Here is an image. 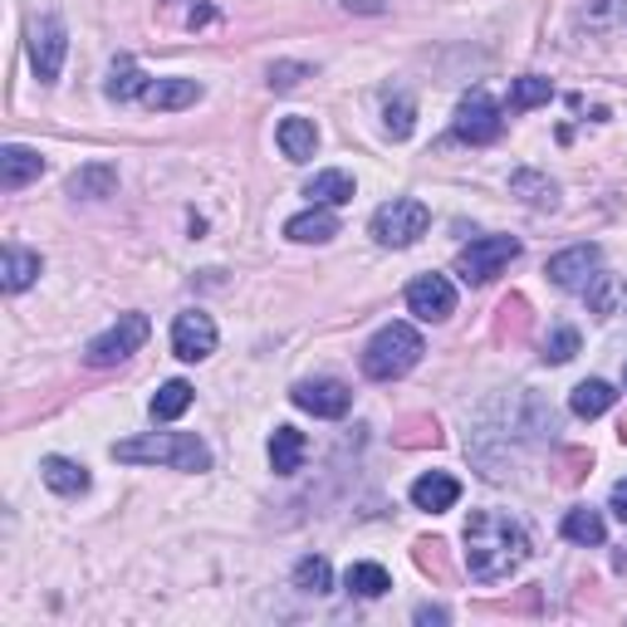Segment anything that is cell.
<instances>
[{
  "label": "cell",
  "instance_id": "36",
  "mask_svg": "<svg viewBox=\"0 0 627 627\" xmlns=\"http://www.w3.org/2000/svg\"><path fill=\"white\" fill-rule=\"evenodd\" d=\"M417 623H447V608H417Z\"/></svg>",
  "mask_w": 627,
  "mask_h": 627
},
{
  "label": "cell",
  "instance_id": "20",
  "mask_svg": "<svg viewBox=\"0 0 627 627\" xmlns=\"http://www.w3.org/2000/svg\"><path fill=\"white\" fill-rule=\"evenodd\" d=\"M40 275V255L35 250H25V245H6V255H0V284H6L10 294H20V290H30Z\"/></svg>",
  "mask_w": 627,
  "mask_h": 627
},
{
  "label": "cell",
  "instance_id": "2",
  "mask_svg": "<svg viewBox=\"0 0 627 627\" xmlns=\"http://www.w3.org/2000/svg\"><path fill=\"white\" fill-rule=\"evenodd\" d=\"M113 461L123 466H173V471H211V447L197 431H147L113 447Z\"/></svg>",
  "mask_w": 627,
  "mask_h": 627
},
{
  "label": "cell",
  "instance_id": "17",
  "mask_svg": "<svg viewBox=\"0 0 627 627\" xmlns=\"http://www.w3.org/2000/svg\"><path fill=\"white\" fill-rule=\"evenodd\" d=\"M147 84H153V79H147L143 70H138V60H133V54H118V60H113V74H108V98L113 104H138V98L147 94Z\"/></svg>",
  "mask_w": 627,
  "mask_h": 627
},
{
  "label": "cell",
  "instance_id": "9",
  "mask_svg": "<svg viewBox=\"0 0 627 627\" xmlns=\"http://www.w3.org/2000/svg\"><path fill=\"white\" fill-rule=\"evenodd\" d=\"M407 310H412L421 324H441V318L456 314V290L447 275H417L407 284Z\"/></svg>",
  "mask_w": 627,
  "mask_h": 627
},
{
  "label": "cell",
  "instance_id": "35",
  "mask_svg": "<svg viewBox=\"0 0 627 627\" xmlns=\"http://www.w3.org/2000/svg\"><path fill=\"white\" fill-rule=\"evenodd\" d=\"M608 505H613V515H618V520H627V481H618V485H613Z\"/></svg>",
  "mask_w": 627,
  "mask_h": 627
},
{
  "label": "cell",
  "instance_id": "27",
  "mask_svg": "<svg viewBox=\"0 0 627 627\" xmlns=\"http://www.w3.org/2000/svg\"><path fill=\"white\" fill-rule=\"evenodd\" d=\"M613 403H618V393H613V387L603 383V378L578 383V387H574V397H568V407H574V417H588V421H593V417H603Z\"/></svg>",
  "mask_w": 627,
  "mask_h": 627
},
{
  "label": "cell",
  "instance_id": "6",
  "mask_svg": "<svg viewBox=\"0 0 627 627\" xmlns=\"http://www.w3.org/2000/svg\"><path fill=\"white\" fill-rule=\"evenodd\" d=\"M510 260H520L515 236H481V241H471L461 255H456V275L466 284H490Z\"/></svg>",
  "mask_w": 627,
  "mask_h": 627
},
{
  "label": "cell",
  "instance_id": "7",
  "mask_svg": "<svg viewBox=\"0 0 627 627\" xmlns=\"http://www.w3.org/2000/svg\"><path fill=\"white\" fill-rule=\"evenodd\" d=\"M500 128H505V118H500V104L490 94H466L461 98V108H456V118H451V133L461 143H495L500 138Z\"/></svg>",
  "mask_w": 627,
  "mask_h": 627
},
{
  "label": "cell",
  "instance_id": "12",
  "mask_svg": "<svg viewBox=\"0 0 627 627\" xmlns=\"http://www.w3.org/2000/svg\"><path fill=\"white\" fill-rule=\"evenodd\" d=\"M598 245H568L550 260V280L558 290H588V280L598 275Z\"/></svg>",
  "mask_w": 627,
  "mask_h": 627
},
{
  "label": "cell",
  "instance_id": "31",
  "mask_svg": "<svg viewBox=\"0 0 627 627\" xmlns=\"http://www.w3.org/2000/svg\"><path fill=\"white\" fill-rule=\"evenodd\" d=\"M383 128H387V138H393V143L412 138V128H417V104H412V98H407V94L387 98V108H383Z\"/></svg>",
  "mask_w": 627,
  "mask_h": 627
},
{
  "label": "cell",
  "instance_id": "32",
  "mask_svg": "<svg viewBox=\"0 0 627 627\" xmlns=\"http://www.w3.org/2000/svg\"><path fill=\"white\" fill-rule=\"evenodd\" d=\"M294 588L300 593H328L334 588V568H328V558L304 554L300 564H294Z\"/></svg>",
  "mask_w": 627,
  "mask_h": 627
},
{
  "label": "cell",
  "instance_id": "14",
  "mask_svg": "<svg viewBox=\"0 0 627 627\" xmlns=\"http://www.w3.org/2000/svg\"><path fill=\"white\" fill-rule=\"evenodd\" d=\"M284 236L300 241V245H324V241H334L338 236V216H334V207H310V211H300V216L284 221Z\"/></svg>",
  "mask_w": 627,
  "mask_h": 627
},
{
  "label": "cell",
  "instance_id": "8",
  "mask_svg": "<svg viewBox=\"0 0 627 627\" xmlns=\"http://www.w3.org/2000/svg\"><path fill=\"white\" fill-rule=\"evenodd\" d=\"M64 54H70V35H64V20L60 15H44L30 30V64H35L40 84H54L64 70Z\"/></svg>",
  "mask_w": 627,
  "mask_h": 627
},
{
  "label": "cell",
  "instance_id": "30",
  "mask_svg": "<svg viewBox=\"0 0 627 627\" xmlns=\"http://www.w3.org/2000/svg\"><path fill=\"white\" fill-rule=\"evenodd\" d=\"M554 98V84L550 79H540V74H524L510 84V113H530V108H540V104H550Z\"/></svg>",
  "mask_w": 627,
  "mask_h": 627
},
{
  "label": "cell",
  "instance_id": "37",
  "mask_svg": "<svg viewBox=\"0 0 627 627\" xmlns=\"http://www.w3.org/2000/svg\"><path fill=\"white\" fill-rule=\"evenodd\" d=\"M613 564H618V568H623V574H627V554H618V558H613Z\"/></svg>",
  "mask_w": 627,
  "mask_h": 627
},
{
  "label": "cell",
  "instance_id": "25",
  "mask_svg": "<svg viewBox=\"0 0 627 627\" xmlns=\"http://www.w3.org/2000/svg\"><path fill=\"white\" fill-rule=\"evenodd\" d=\"M584 294H588V310L598 314V318H608V314H618V310H623V300H627V280H623V275H593Z\"/></svg>",
  "mask_w": 627,
  "mask_h": 627
},
{
  "label": "cell",
  "instance_id": "4",
  "mask_svg": "<svg viewBox=\"0 0 627 627\" xmlns=\"http://www.w3.org/2000/svg\"><path fill=\"white\" fill-rule=\"evenodd\" d=\"M427 226H431L427 201H417V197H393L387 207L373 211V241H378V245H393V250H407V245H417L421 236H427Z\"/></svg>",
  "mask_w": 627,
  "mask_h": 627
},
{
  "label": "cell",
  "instance_id": "15",
  "mask_svg": "<svg viewBox=\"0 0 627 627\" xmlns=\"http://www.w3.org/2000/svg\"><path fill=\"white\" fill-rule=\"evenodd\" d=\"M35 177H44V157L35 153V147H20V143L0 147V187L20 191L25 181H35Z\"/></svg>",
  "mask_w": 627,
  "mask_h": 627
},
{
  "label": "cell",
  "instance_id": "19",
  "mask_svg": "<svg viewBox=\"0 0 627 627\" xmlns=\"http://www.w3.org/2000/svg\"><path fill=\"white\" fill-rule=\"evenodd\" d=\"M40 476H44V485H50L54 495H84L88 490V471L79 461H70V456H44Z\"/></svg>",
  "mask_w": 627,
  "mask_h": 627
},
{
  "label": "cell",
  "instance_id": "26",
  "mask_svg": "<svg viewBox=\"0 0 627 627\" xmlns=\"http://www.w3.org/2000/svg\"><path fill=\"white\" fill-rule=\"evenodd\" d=\"M558 530H564V540L584 544V550H588V544H603V540H608V524H603V515H598V510H588V505L568 510Z\"/></svg>",
  "mask_w": 627,
  "mask_h": 627
},
{
  "label": "cell",
  "instance_id": "5",
  "mask_svg": "<svg viewBox=\"0 0 627 627\" xmlns=\"http://www.w3.org/2000/svg\"><path fill=\"white\" fill-rule=\"evenodd\" d=\"M147 334H153L147 314H118V324L104 328L98 338H88V348H84L88 368H113V363L133 358V353H138V348L147 344Z\"/></svg>",
  "mask_w": 627,
  "mask_h": 627
},
{
  "label": "cell",
  "instance_id": "13",
  "mask_svg": "<svg viewBox=\"0 0 627 627\" xmlns=\"http://www.w3.org/2000/svg\"><path fill=\"white\" fill-rule=\"evenodd\" d=\"M456 500H461V481L447 471H427L412 481V505L427 510V515H441V510H451Z\"/></svg>",
  "mask_w": 627,
  "mask_h": 627
},
{
  "label": "cell",
  "instance_id": "28",
  "mask_svg": "<svg viewBox=\"0 0 627 627\" xmlns=\"http://www.w3.org/2000/svg\"><path fill=\"white\" fill-rule=\"evenodd\" d=\"M191 397H197V387L191 383H181V378L163 383L157 387V397H153V421H177L191 407Z\"/></svg>",
  "mask_w": 627,
  "mask_h": 627
},
{
  "label": "cell",
  "instance_id": "33",
  "mask_svg": "<svg viewBox=\"0 0 627 627\" xmlns=\"http://www.w3.org/2000/svg\"><path fill=\"white\" fill-rule=\"evenodd\" d=\"M574 353H578V328L558 324L554 334L544 338V353H540V358H544V363H568V358H574Z\"/></svg>",
  "mask_w": 627,
  "mask_h": 627
},
{
  "label": "cell",
  "instance_id": "11",
  "mask_svg": "<svg viewBox=\"0 0 627 627\" xmlns=\"http://www.w3.org/2000/svg\"><path fill=\"white\" fill-rule=\"evenodd\" d=\"M290 403L300 407V412H314V417H344L353 407V393L338 378H314V383H294Z\"/></svg>",
  "mask_w": 627,
  "mask_h": 627
},
{
  "label": "cell",
  "instance_id": "10",
  "mask_svg": "<svg viewBox=\"0 0 627 627\" xmlns=\"http://www.w3.org/2000/svg\"><path fill=\"white\" fill-rule=\"evenodd\" d=\"M173 353H177L181 363L211 358V353H216V324H211V314H201V310L177 314L173 318Z\"/></svg>",
  "mask_w": 627,
  "mask_h": 627
},
{
  "label": "cell",
  "instance_id": "21",
  "mask_svg": "<svg viewBox=\"0 0 627 627\" xmlns=\"http://www.w3.org/2000/svg\"><path fill=\"white\" fill-rule=\"evenodd\" d=\"M510 197H520L524 207H534V211H554L558 207V187L544 173H530V167H520V173L510 177Z\"/></svg>",
  "mask_w": 627,
  "mask_h": 627
},
{
  "label": "cell",
  "instance_id": "1",
  "mask_svg": "<svg viewBox=\"0 0 627 627\" xmlns=\"http://www.w3.org/2000/svg\"><path fill=\"white\" fill-rule=\"evenodd\" d=\"M530 554L534 544L520 520H510L505 510H471V520H466V568H471L476 584H500Z\"/></svg>",
  "mask_w": 627,
  "mask_h": 627
},
{
  "label": "cell",
  "instance_id": "22",
  "mask_svg": "<svg viewBox=\"0 0 627 627\" xmlns=\"http://www.w3.org/2000/svg\"><path fill=\"white\" fill-rule=\"evenodd\" d=\"M113 191H118V167H108V163H88L70 177V197L104 201V197H113Z\"/></svg>",
  "mask_w": 627,
  "mask_h": 627
},
{
  "label": "cell",
  "instance_id": "29",
  "mask_svg": "<svg viewBox=\"0 0 627 627\" xmlns=\"http://www.w3.org/2000/svg\"><path fill=\"white\" fill-rule=\"evenodd\" d=\"M344 588L353 593V598H383V593L393 588V578H387L383 564H353L344 574Z\"/></svg>",
  "mask_w": 627,
  "mask_h": 627
},
{
  "label": "cell",
  "instance_id": "3",
  "mask_svg": "<svg viewBox=\"0 0 627 627\" xmlns=\"http://www.w3.org/2000/svg\"><path fill=\"white\" fill-rule=\"evenodd\" d=\"M421 353H427V344H421V334L412 324H387L368 338V348H363V373H368L373 383H393L417 368Z\"/></svg>",
  "mask_w": 627,
  "mask_h": 627
},
{
  "label": "cell",
  "instance_id": "24",
  "mask_svg": "<svg viewBox=\"0 0 627 627\" xmlns=\"http://www.w3.org/2000/svg\"><path fill=\"white\" fill-rule=\"evenodd\" d=\"M280 147H284L290 163H310L314 147H318V128L310 118H284L280 123Z\"/></svg>",
  "mask_w": 627,
  "mask_h": 627
},
{
  "label": "cell",
  "instance_id": "18",
  "mask_svg": "<svg viewBox=\"0 0 627 627\" xmlns=\"http://www.w3.org/2000/svg\"><path fill=\"white\" fill-rule=\"evenodd\" d=\"M304 456H310V437L294 427H275V437H270V466H275V476H294L304 466Z\"/></svg>",
  "mask_w": 627,
  "mask_h": 627
},
{
  "label": "cell",
  "instance_id": "16",
  "mask_svg": "<svg viewBox=\"0 0 627 627\" xmlns=\"http://www.w3.org/2000/svg\"><path fill=\"white\" fill-rule=\"evenodd\" d=\"M143 104L157 108V113L191 108V104H201V84H197V79H153L147 94H143Z\"/></svg>",
  "mask_w": 627,
  "mask_h": 627
},
{
  "label": "cell",
  "instance_id": "34",
  "mask_svg": "<svg viewBox=\"0 0 627 627\" xmlns=\"http://www.w3.org/2000/svg\"><path fill=\"white\" fill-rule=\"evenodd\" d=\"M304 74H310V64H275L270 70V88H294Z\"/></svg>",
  "mask_w": 627,
  "mask_h": 627
},
{
  "label": "cell",
  "instance_id": "23",
  "mask_svg": "<svg viewBox=\"0 0 627 627\" xmlns=\"http://www.w3.org/2000/svg\"><path fill=\"white\" fill-rule=\"evenodd\" d=\"M304 197H310L314 207H348V201H353V177L338 173V167H328V173H314V181L304 187Z\"/></svg>",
  "mask_w": 627,
  "mask_h": 627
}]
</instances>
